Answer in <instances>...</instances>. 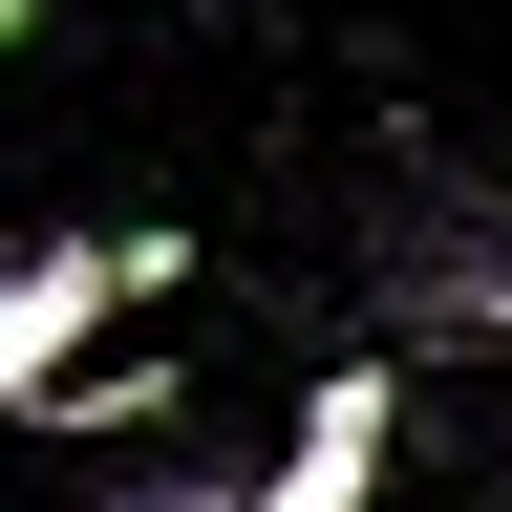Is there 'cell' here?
Returning <instances> with one entry per match:
<instances>
[{
  "label": "cell",
  "mask_w": 512,
  "mask_h": 512,
  "mask_svg": "<svg viewBox=\"0 0 512 512\" xmlns=\"http://www.w3.org/2000/svg\"><path fill=\"white\" fill-rule=\"evenodd\" d=\"M128 512H235V491H214V470H171V491H128Z\"/></svg>",
  "instance_id": "obj_5"
},
{
  "label": "cell",
  "mask_w": 512,
  "mask_h": 512,
  "mask_svg": "<svg viewBox=\"0 0 512 512\" xmlns=\"http://www.w3.org/2000/svg\"><path fill=\"white\" fill-rule=\"evenodd\" d=\"M384 470H406V363L363 342V363H342V384L278 427V470H256L235 512H384Z\"/></svg>",
  "instance_id": "obj_3"
},
{
  "label": "cell",
  "mask_w": 512,
  "mask_h": 512,
  "mask_svg": "<svg viewBox=\"0 0 512 512\" xmlns=\"http://www.w3.org/2000/svg\"><path fill=\"white\" fill-rule=\"evenodd\" d=\"M22 22H43V0H0V43H22Z\"/></svg>",
  "instance_id": "obj_6"
},
{
  "label": "cell",
  "mask_w": 512,
  "mask_h": 512,
  "mask_svg": "<svg viewBox=\"0 0 512 512\" xmlns=\"http://www.w3.org/2000/svg\"><path fill=\"white\" fill-rule=\"evenodd\" d=\"M363 320H384V363H427V342H512V214L406 171V192L363 214Z\"/></svg>",
  "instance_id": "obj_1"
},
{
  "label": "cell",
  "mask_w": 512,
  "mask_h": 512,
  "mask_svg": "<svg viewBox=\"0 0 512 512\" xmlns=\"http://www.w3.org/2000/svg\"><path fill=\"white\" fill-rule=\"evenodd\" d=\"M43 427H86V448H107V427H192V406H171V363H86Z\"/></svg>",
  "instance_id": "obj_4"
},
{
  "label": "cell",
  "mask_w": 512,
  "mask_h": 512,
  "mask_svg": "<svg viewBox=\"0 0 512 512\" xmlns=\"http://www.w3.org/2000/svg\"><path fill=\"white\" fill-rule=\"evenodd\" d=\"M171 256L192 235H43V256H0V427H43L64 384L107 363V320L171 299Z\"/></svg>",
  "instance_id": "obj_2"
}]
</instances>
